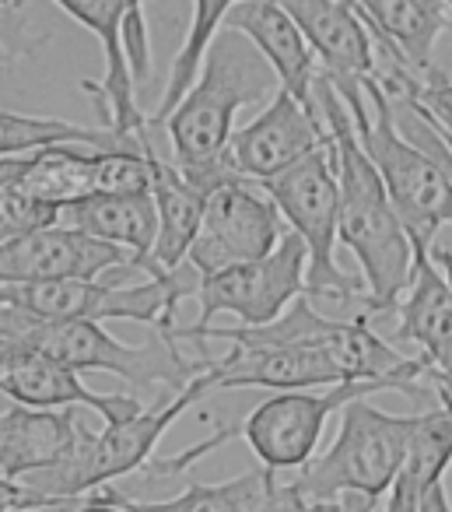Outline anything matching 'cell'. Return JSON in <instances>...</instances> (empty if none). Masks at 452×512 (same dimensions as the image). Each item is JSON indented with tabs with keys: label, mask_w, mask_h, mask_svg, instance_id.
Instances as JSON below:
<instances>
[{
	"label": "cell",
	"mask_w": 452,
	"mask_h": 512,
	"mask_svg": "<svg viewBox=\"0 0 452 512\" xmlns=\"http://www.w3.org/2000/svg\"><path fill=\"white\" fill-rule=\"evenodd\" d=\"M11 344V341H8ZM0 393L11 404L39 407V411H67V407H85L99 414L102 425H120L144 411L141 397L127 393H95L81 383L78 369L57 362V358L22 351L11 344V358L0 372Z\"/></svg>",
	"instance_id": "12"
},
{
	"label": "cell",
	"mask_w": 452,
	"mask_h": 512,
	"mask_svg": "<svg viewBox=\"0 0 452 512\" xmlns=\"http://www.w3.org/2000/svg\"><path fill=\"white\" fill-rule=\"evenodd\" d=\"M207 372L214 379V390H323V386L347 383L326 351L298 348H242L232 344L221 358L207 362Z\"/></svg>",
	"instance_id": "14"
},
{
	"label": "cell",
	"mask_w": 452,
	"mask_h": 512,
	"mask_svg": "<svg viewBox=\"0 0 452 512\" xmlns=\"http://www.w3.org/2000/svg\"><path fill=\"white\" fill-rule=\"evenodd\" d=\"M8 358H11V344L0 337V372H4V365H8Z\"/></svg>",
	"instance_id": "32"
},
{
	"label": "cell",
	"mask_w": 452,
	"mask_h": 512,
	"mask_svg": "<svg viewBox=\"0 0 452 512\" xmlns=\"http://www.w3.org/2000/svg\"><path fill=\"white\" fill-rule=\"evenodd\" d=\"M151 158H155V144L141 151H95L92 197H141V193H151Z\"/></svg>",
	"instance_id": "25"
},
{
	"label": "cell",
	"mask_w": 452,
	"mask_h": 512,
	"mask_svg": "<svg viewBox=\"0 0 452 512\" xmlns=\"http://www.w3.org/2000/svg\"><path fill=\"white\" fill-rule=\"evenodd\" d=\"M85 407L67 411H39V407L11 404L0 411V477L25 481L32 474L57 467L78 446Z\"/></svg>",
	"instance_id": "17"
},
{
	"label": "cell",
	"mask_w": 452,
	"mask_h": 512,
	"mask_svg": "<svg viewBox=\"0 0 452 512\" xmlns=\"http://www.w3.org/2000/svg\"><path fill=\"white\" fill-rule=\"evenodd\" d=\"M225 29H235L260 50V57L274 67L284 92H291L305 109L316 113L312 85H316L319 60L305 43L295 18L281 8V0H239L225 18Z\"/></svg>",
	"instance_id": "15"
},
{
	"label": "cell",
	"mask_w": 452,
	"mask_h": 512,
	"mask_svg": "<svg viewBox=\"0 0 452 512\" xmlns=\"http://www.w3.org/2000/svg\"><path fill=\"white\" fill-rule=\"evenodd\" d=\"M8 4H11V8H22L25 0H0V8H8Z\"/></svg>",
	"instance_id": "33"
},
{
	"label": "cell",
	"mask_w": 452,
	"mask_h": 512,
	"mask_svg": "<svg viewBox=\"0 0 452 512\" xmlns=\"http://www.w3.org/2000/svg\"><path fill=\"white\" fill-rule=\"evenodd\" d=\"M442 4H445V8H449V11H452V0H442Z\"/></svg>",
	"instance_id": "34"
},
{
	"label": "cell",
	"mask_w": 452,
	"mask_h": 512,
	"mask_svg": "<svg viewBox=\"0 0 452 512\" xmlns=\"http://www.w3.org/2000/svg\"><path fill=\"white\" fill-rule=\"evenodd\" d=\"M92 158L95 151L85 144H53L29 155L15 186L25 197L60 211L74 200L92 197Z\"/></svg>",
	"instance_id": "23"
},
{
	"label": "cell",
	"mask_w": 452,
	"mask_h": 512,
	"mask_svg": "<svg viewBox=\"0 0 452 512\" xmlns=\"http://www.w3.org/2000/svg\"><path fill=\"white\" fill-rule=\"evenodd\" d=\"M323 144H330V130H326L319 109L312 113L291 92L277 88L256 120L232 130L228 158L242 179L263 183V179L277 176V172L302 162L305 155L319 151Z\"/></svg>",
	"instance_id": "11"
},
{
	"label": "cell",
	"mask_w": 452,
	"mask_h": 512,
	"mask_svg": "<svg viewBox=\"0 0 452 512\" xmlns=\"http://www.w3.org/2000/svg\"><path fill=\"white\" fill-rule=\"evenodd\" d=\"M15 348L57 358L78 372H109L134 390H169L179 393L207 369V358H186L172 330H151V341L141 348L116 341L95 320H60L39 323L29 316L22 334L8 337Z\"/></svg>",
	"instance_id": "5"
},
{
	"label": "cell",
	"mask_w": 452,
	"mask_h": 512,
	"mask_svg": "<svg viewBox=\"0 0 452 512\" xmlns=\"http://www.w3.org/2000/svg\"><path fill=\"white\" fill-rule=\"evenodd\" d=\"M60 228H74L92 239H102L109 246H120L134 256V267L144 274L148 256L158 239V211L155 197H85L74 204L60 207L57 214Z\"/></svg>",
	"instance_id": "21"
},
{
	"label": "cell",
	"mask_w": 452,
	"mask_h": 512,
	"mask_svg": "<svg viewBox=\"0 0 452 512\" xmlns=\"http://www.w3.org/2000/svg\"><path fill=\"white\" fill-rule=\"evenodd\" d=\"M284 232L288 228H284L281 211L260 186L249 179L228 183L207 197L200 232L193 239L186 264L200 278H207V274L267 256L284 239Z\"/></svg>",
	"instance_id": "9"
},
{
	"label": "cell",
	"mask_w": 452,
	"mask_h": 512,
	"mask_svg": "<svg viewBox=\"0 0 452 512\" xmlns=\"http://www.w3.org/2000/svg\"><path fill=\"white\" fill-rule=\"evenodd\" d=\"M281 8L295 18L326 78L337 85L344 81L361 85L372 78V36L351 0H281Z\"/></svg>",
	"instance_id": "16"
},
{
	"label": "cell",
	"mask_w": 452,
	"mask_h": 512,
	"mask_svg": "<svg viewBox=\"0 0 452 512\" xmlns=\"http://www.w3.org/2000/svg\"><path fill=\"white\" fill-rule=\"evenodd\" d=\"M64 502V498H60ZM50 505L43 495L29 488L22 481H11V477H0V509H15V512H29V509H43Z\"/></svg>",
	"instance_id": "29"
},
{
	"label": "cell",
	"mask_w": 452,
	"mask_h": 512,
	"mask_svg": "<svg viewBox=\"0 0 452 512\" xmlns=\"http://www.w3.org/2000/svg\"><path fill=\"white\" fill-rule=\"evenodd\" d=\"M305 267H309V249L288 228L284 239L260 260L200 278L197 327H211L218 313H232L239 327H263L277 320L298 295H305Z\"/></svg>",
	"instance_id": "8"
},
{
	"label": "cell",
	"mask_w": 452,
	"mask_h": 512,
	"mask_svg": "<svg viewBox=\"0 0 452 512\" xmlns=\"http://www.w3.org/2000/svg\"><path fill=\"white\" fill-rule=\"evenodd\" d=\"M235 4H239V0H193L190 29H186L183 46H179L176 60H172V71H169V81H165L162 102L155 106V113H148L151 127L169 120V113L193 88V81H197V74H200V64H204L207 46L214 43V36H218L221 29H225V18Z\"/></svg>",
	"instance_id": "24"
},
{
	"label": "cell",
	"mask_w": 452,
	"mask_h": 512,
	"mask_svg": "<svg viewBox=\"0 0 452 512\" xmlns=\"http://www.w3.org/2000/svg\"><path fill=\"white\" fill-rule=\"evenodd\" d=\"M389 390L386 383H337L323 390H288L260 400L239 421V439L256 453L267 470H302L316 456L330 414L344 411L351 400Z\"/></svg>",
	"instance_id": "7"
},
{
	"label": "cell",
	"mask_w": 452,
	"mask_h": 512,
	"mask_svg": "<svg viewBox=\"0 0 452 512\" xmlns=\"http://www.w3.org/2000/svg\"><path fill=\"white\" fill-rule=\"evenodd\" d=\"M60 11L95 32L106 53L102 81H81L102 116V127L123 137H144L148 113L137 106V85L151 74V39L144 0H53Z\"/></svg>",
	"instance_id": "6"
},
{
	"label": "cell",
	"mask_w": 452,
	"mask_h": 512,
	"mask_svg": "<svg viewBox=\"0 0 452 512\" xmlns=\"http://www.w3.org/2000/svg\"><path fill=\"white\" fill-rule=\"evenodd\" d=\"M417 512H452L449 495H445L442 484H435V488L424 495V502H421V509H417Z\"/></svg>",
	"instance_id": "30"
},
{
	"label": "cell",
	"mask_w": 452,
	"mask_h": 512,
	"mask_svg": "<svg viewBox=\"0 0 452 512\" xmlns=\"http://www.w3.org/2000/svg\"><path fill=\"white\" fill-rule=\"evenodd\" d=\"M421 414H386L365 397L340 411V432L323 456H312L302 474L291 481L295 495L312 505H337L340 495L354 491L382 502L407 456L410 435Z\"/></svg>",
	"instance_id": "4"
},
{
	"label": "cell",
	"mask_w": 452,
	"mask_h": 512,
	"mask_svg": "<svg viewBox=\"0 0 452 512\" xmlns=\"http://www.w3.org/2000/svg\"><path fill=\"white\" fill-rule=\"evenodd\" d=\"M312 102H316L319 116L330 130L333 162H337V239L358 256L375 323L389 320V316H396V306H400L403 292L414 278V246L403 232V221L396 214L393 200H389L386 186H382L379 172L361 148L351 109L323 71L316 74V85H312Z\"/></svg>",
	"instance_id": "1"
},
{
	"label": "cell",
	"mask_w": 452,
	"mask_h": 512,
	"mask_svg": "<svg viewBox=\"0 0 452 512\" xmlns=\"http://www.w3.org/2000/svg\"><path fill=\"white\" fill-rule=\"evenodd\" d=\"M113 271H137L134 256L74 228H36L0 242V285L32 281H102Z\"/></svg>",
	"instance_id": "10"
},
{
	"label": "cell",
	"mask_w": 452,
	"mask_h": 512,
	"mask_svg": "<svg viewBox=\"0 0 452 512\" xmlns=\"http://www.w3.org/2000/svg\"><path fill=\"white\" fill-rule=\"evenodd\" d=\"M361 85H365V102L347 109H351L354 130H358L368 162L375 165L396 214H400L417 260V256L431 253L435 235L442 232L445 221H452V183L428 151L410 144L396 130L393 109H389L382 88L372 78H365Z\"/></svg>",
	"instance_id": "3"
},
{
	"label": "cell",
	"mask_w": 452,
	"mask_h": 512,
	"mask_svg": "<svg viewBox=\"0 0 452 512\" xmlns=\"http://www.w3.org/2000/svg\"><path fill=\"white\" fill-rule=\"evenodd\" d=\"M410 99H414L417 106L428 109V113L452 134V81L449 78L438 81V85H421Z\"/></svg>",
	"instance_id": "28"
},
{
	"label": "cell",
	"mask_w": 452,
	"mask_h": 512,
	"mask_svg": "<svg viewBox=\"0 0 452 512\" xmlns=\"http://www.w3.org/2000/svg\"><path fill=\"white\" fill-rule=\"evenodd\" d=\"M151 197H155L158 211V239L144 274L148 278H162V274L186 264L193 239L200 232L207 197L193 183H186V176L176 169V162H165L158 151L151 158Z\"/></svg>",
	"instance_id": "20"
},
{
	"label": "cell",
	"mask_w": 452,
	"mask_h": 512,
	"mask_svg": "<svg viewBox=\"0 0 452 512\" xmlns=\"http://www.w3.org/2000/svg\"><path fill=\"white\" fill-rule=\"evenodd\" d=\"M452 463V407L438 400L435 407L421 411L417 432L410 435L407 456L396 470L393 484L386 491V509L382 512H417L442 474Z\"/></svg>",
	"instance_id": "22"
},
{
	"label": "cell",
	"mask_w": 452,
	"mask_h": 512,
	"mask_svg": "<svg viewBox=\"0 0 452 512\" xmlns=\"http://www.w3.org/2000/svg\"><path fill=\"white\" fill-rule=\"evenodd\" d=\"M0 512H15V509H0Z\"/></svg>",
	"instance_id": "36"
},
{
	"label": "cell",
	"mask_w": 452,
	"mask_h": 512,
	"mask_svg": "<svg viewBox=\"0 0 452 512\" xmlns=\"http://www.w3.org/2000/svg\"><path fill=\"white\" fill-rule=\"evenodd\" d=\"M393 109V123L410 144H417L421 151H428L438 165L445 169L452 183V134L428 113L424 106H417L414 99H386Z\"/></svg>",
	"instance_id": "26"
},
{
	"label": "cell",
	"mask_w": 452,
	"mask_h": 512,
	"mask_svg": "<svg viewBox=\"0 0 452 512\" xmlns=\"http://www.w3.org/2000/svg\"><path fill=\"white\" fill-rule=\"evenodd\" d=\"M351 4L365 29L386 39L421 85L445 81V71L435 64V46L445 32H452V11L442 0H351Z\"/></svg>",
	"instance_id": "18"
},
{
	"label": "cell",
	"mask_w": 452,
	"mask_h": 512,
	"mask_svg": "<svg viewBox=\"0 0 452 512\" xmlns=\"http://www.w3.org/2000/svg\"><path fill=\"white\" fill-rule=\"evenodd\" d=\"M396 327L382 334L389 344H414L431 365L435 397L452 400V288L431 256H417L414 278L396 306Z\"/></svg>",
	"instance_id": "13"
},
{
	"label": "cell",
	"mask_w": 452,
	"mask_h": 512,
	"mask_svg": "<svg viewBox=\"0 0 452 512\" xmlns=\"http://www.w3.org/2000/svg\"><path fill=\"white\" fill-rule=\"evenodd\" d=\"M0 64H4V46H0Z\"/></svg>",
	"instance_id": "35"
},
{
	"label": "cell",
	"mask_w": 452,
	"mask_h": 512,
	"mask_svg": "<svg viewBox=\"0 0 452 512\" xmlns=\"http://www.w3.org/2000/svg\"><path fill=\"white\" fill-rule=\"evenodd\" d=\"M431 256V264L442 271V278H445V285L452 288V249H438V253H428Z\"/></svg>",
	"instance_id": "31"
},
{
	"label": "cell",
	"mask_w": 452,
	"mask_h": 512,
	"mask_svg": "<svg viewBox=\"0 0 452 512\" xmlns=\"http://www.w3.org/2000/svg\"><path fill=\"white\" fill-rule=\"evenodd\" d=\"M120 505L127 512H309L295 488L281 484L267 467L221 484L190 481L176 498H165V502H141L120 491Z\"/></svg>",
	"instance_id": "19"
},
{
	"label": "cell",
	"mask_w": 452,
	"mask_h": 512,
	"mask_svg": "<svg viewBox=\"0 0 452 512\" xmlns=\"http://www.w3.org/2000/svg\"><path fill=\"white\" fill-rule=\"evenodd\" d=\"M57 214H60L57 207L39 204V200L25 197L15 183L0 186V242L11 239V235L57 225Z\"/></svg>",
	"instance_id": "27"
},
{
	"label": "cell",
	"mask_w": 452,
	"mask_h": 512,
	"mask_svg": "<svg viewBox=\"0 0 452 512\" xmlns=\"http://www.w3.org/2000/svg\"><path fill=\"white\" fill-rule=\"evenodd\" d=\"M281 88L274 67L242 32L221 29L207 46L200 74L165 120L176 165H207L225 155L235 113Z\"/></svg>",
	"instance_id": "2"
}]
</instances>
